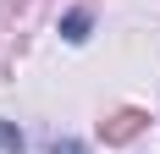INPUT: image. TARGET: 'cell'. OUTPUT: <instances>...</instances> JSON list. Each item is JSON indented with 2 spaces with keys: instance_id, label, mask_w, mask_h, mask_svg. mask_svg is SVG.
<instances>
[{
  "instance_id": "3",
  "label": "cell",
  "mask_w": 160,
  "mask_h": 154,
  "mask_svg": "<svg viewBox=\"0 0 160 154\" xmlns=\"http://www.w3.org/2000/svg\"><path fill=\"white\" fill-rule=\"evenodd\" d=\"M50 154H83V149H78V143H55Z\"/></svg>"
},
{
  "instance_id": "2",
  "label": "cell",
  "mask_w": 160,
  "mask_h": 154,
  "mask_svg": "<svg viewBox=\"0 0 160 154\" xmlns=\"http://www.w3.org/2000/svg\"><path fill=\"white\" fill-rule=\"evenodd\" d=\"M0 154H22V132L11 121H0Z\"/></svg>"
},
{
  "instance_id": "1",
  "label": "cell",
  "mask_w": 160,
  "mask_h": 154,
  "mask_svg": "<svg viewBox=\"0 0 160 154\" xmlns=\"http://www.w3.org/2000/svg\"><path fill=\"white\" fill-rule=\"evenodd\" d=\"M61 33L72 39V44H83V39H88V11H72V17L61 22Z\"/></svg>"
}]
</instances>
